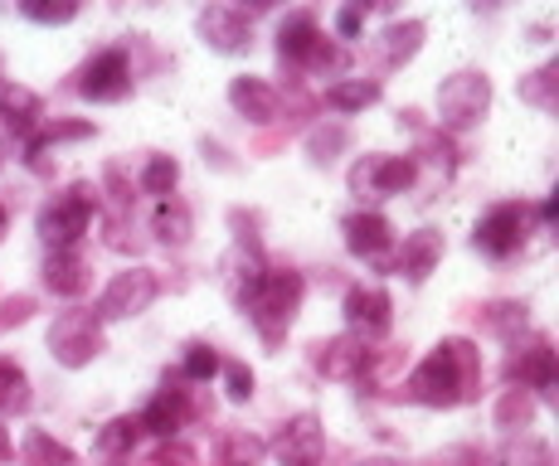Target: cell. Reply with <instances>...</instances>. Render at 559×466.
<instances>
[{"label":"cell","instance_id":"1","mask_svg":"<svg viewBox=\"0 0 559 466\" xmlns=\"http://www.w3.org/2000/svg\"><path fill=\"white\" fill-rule=\"evenodd\" d=\"M457 365H467V345H443V350L414 374L418 398H428V404H453L457 389H462Z\"/></svg>","mask_w":559,"mask_h":466},{"label":"cell","instance_id":"2","mask_svg":"<svg viewBox=\"0 0 559 466\" xmlns=\"http://www.w3.org/2000/svg\"><path fill=\"white\" fill-rule=\"evenodd\" d=\"M477 243L487 248L491 258H507L511 248L521 243V210H511V204H507V210H497V214H491V219L477 229Z\"/></svg>","mask_w":559,"mask_h":466},{"label":"cell","instance_id":"3","mask_svg":"<svg viewBox=\"0 0 559 466\" xmlns=\"http://www.w3.org/2000/svg\"><path fill=\"white\" fill-rule=\"evenodd\" d=\"M83 93L88 97H122L127 93V59L122 53H103L98 63H88V73H83Z\"/></svg>","mask_w":559,"mask_h":466},{"label":"cell","instance_id":"4","mask_svg":"<svg viewBox=\"0 0 559 466\" xmlns=\"http://www.w3.org/2000/svg\"><path fill=\"white\" fill-rule=\"evenodd\" d=\"M83 219H88V204L73 200V204H59V210H49L45 219H39V229H45L49 243H69L73 234H83Z\"/></svg>","mask_w":559,"mask_h":466},{"label":"cell","instance_id":"5","mask_svg":"<svg viewBox=\"0 0 559 466\" xmlns=\"http://www.w3.org/2000/svg\"><path fill=\"white\" fill-rule=\"evenodd\" d=\"M350 321H356V326H365V331H384L390 326V301H384V291H350Z\"/></svg>","mask_w":559,"mask_h":466},{"label":"cell","instance_id":"6","mask_svg":"<svg viewBox=\"0 0 559 466\" xmlns=\"http://www.w3.org/2000/svg\"><path fill=\"white\" fill-rule=\"evenodd\" d=\"M283 462H293V466H311L317 462V422L311 418H302L297 422V442H283Z\"/></svg>","mask_w":559,"mask_h":466},{"label":"cell","instance_id":"7","mask_svg":"<svg viewBox=\"0 0 559 466\" xmlns=\"http://www.w3.org/2000/svg\"><path fill=\"white\" fill-rule=\"evenodd\" d=\"M346 229H350V248H356V253H380V248L390 243V229H384L380 219H350Z\"/></svg>","mask_w":559,"mask_h":466},{"label":"cell","instance_id":"8","mask_svg":"<svg viewBox=\"0 0 559 466\" xmlns=\"http://www.w3.org/2000/svg\"><path fill=\"white\" fill-rule=\"evenodd\" d=\"M180 414H186V398H180V389H176V394H160L156 404H152V414H146V428L170 432L180 422Z\"/></svg>","mask_w":559,"mask_h":466},{"label":"cell","instance_id":"9","mask_svg":"<svg viewBox=\"0 0 559 466\" xmlns=\"http://www.w3.org/2000/svg\"><path fill=\"white\" fill-rule=\"evenodd\" d=\"M0 404H5V408L25 404V374H20L15 365H0Z\"/></svg>","mask_w":559,"mask_h":466},{"label":"cell","instance_id":"10","mask_svg":"<svg viewBox=\"0 0 559 466\" xmlns=\"http://www.w3.org/2000/svg\"><path fill=\"white\" fill-rule=\"evenodd\" d=\"M317 45V29H311V20H297L293 29H283V53H307Z\"/></svg>","mask_w":559,"mask_h":466},{"label":"cell","instance_id":"11","mask_svg":"<svg viewBox=\"0 0 559 466\" xmlns=\"http://www.w3.org/2000/svg\"><path fill=\"white\" fill-rule=\"evenodd\" d=\"M219 370V360H214L210 350H190V360H186V374L190 379H204V374H214Z\"/></svg>","mask_w":559,"mask_h":466},{"label":"cell","instance_id":"12","mask_svg":"<svg viewBox=\"0 0 559 466\" xmlns=\"http://www.w3.org/2000/svg\"><path fill=\"white\" fill-rule=\"evenodd\" d=\"M156 229H160V238H176V243H180V238H186V214H170V210H160V219H156Z\"/></svg>","mask_w":559,"mask_h":466},{"label":"cell","instance_id":"13","mask_svg":"<svg viewBox=\"0 0 559 466\" xmlns=\"http://www.w3.org/2000/svg\"><path fill=\"white\" fill-rule=\"evenodd\" d=\"M166 186H176V166H170V160H156V166L146 170V190H166Z\"/></svg>","mask_w":559,"mask_h":466},{"label":"cell","instance_id":"14","mask_svg":"<svg viewBox=\"0 0 559 466\" xmlns=\"http://www.w3.org/2000/svg\"><path fill=\"white\" fill-rule=\"evenodd\" d=\"M249 389H253V379L243 374L239 365H234V370H229V394H234V398H249Z\"/></svg>","mask_w":559,"mask_h":466}]
</instances>
